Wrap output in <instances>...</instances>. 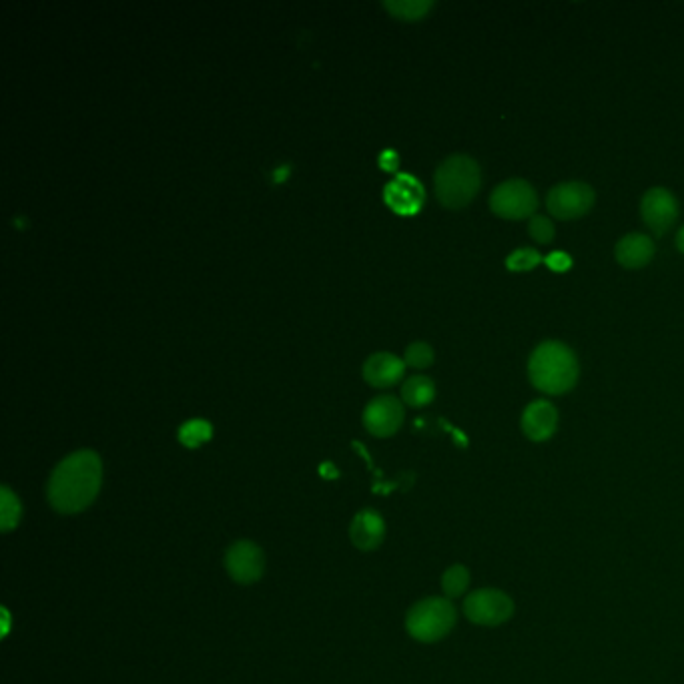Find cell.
Segmentation results:
<instances>
[{"mask_svg": "<svg viewBox=\"0 0 684 684\" xmlns=\"http://www.w3.org/2000/svg\"><path fill=\"white\" fill-rule=\"evenodd\" d=\"M103 484L101 458L91 450H81L65 458L49 480V502L61 514H79L99 496Z\"/></svg>", "mask_w": 684, "mask_h": 684, "instance_id": "obj_1", "label": "cell"}, {"mask_svg": "<svg viewBox=\"0 0 684 684\" xmlns=\"http://www.w3.org/2000/svg\"><path fill=\"white\" fill-rule=\"evenodd\" d=\"M578 360L562 341L548 339L528 360V378L536 390L548 396H562L578 382Z\"/></svg>", "mask_w": 684, "mask_h": 684, "instance_id": "obj_2", "label": "cell"}, {"mask_svg": "<svg viewBox=\"0 0 684 684\" xmlns=\"http://www.w3.org/2000/svg\"><path fill=\"white\" fill-rule=\"evenodd\" d=\"M434 185L438 201L446 209H464L480 191V165L468 155H452L438 167Z\"/></svg>", "mask_w": 684, "mask_h": 684, "instance_id": "obj_3", "label": "cell"}, {"mask_svg": "<svg viewBox=\"0 0 684 684\" xmlns=\"http://www.w3.org/2000/svg\"><path fill=\"white\" fill-rule=\"evenodd\" d=\"M458 612L448 598H424L414 604L406 618V628L420 642H438L456 626Z\"/></svg>", "mask_w": 684, "mask_h": 684, "instance_id": "obj_4", "label": "cell"}, {"mask_svg": "<svg viewBox=\"0 0 684 684\" xmlns=\"http://www.w3.org/2000/svg\"><path fill=\"white\" fill-rule=\"evenodd\" d=\"M490 209L502 219L534 217L538 209V195L524 179H508L500 183L490 195Z\"/></svg>", "mask_w": 684, "mask_h": 684, "instance_id": "obj_5", "label": "cell"}, {"mask_svg": "<svg viewBox=\"0 0 684 684\" xmlns=\"http://www.w3.org/2000/svg\"><path fill=\"white\" fill-rule=\"evenodd\" d=\"M464 614L478 626H500L514 614V600L498 588H480L464 600Z\"/></svg>", "mask_w": 684, "mask_h": 684, "instance_id": "obj_6", "label": "cell"}, {"mask_svg": "<svg viewBox=\"0 0 684 684\" xmlns=\"http://www.w3.org/2000/svg\"><path fill=\"white\" fill-rule=\"evenodd\" d=\"M594 201H596V195L590 185L582 181H568L550 189L546 197V207L556 219L570 221V219H580L586 213H590V209L594 207Z\"/></svg>", "mask_w": 684, "mask_h": 684, "instance_id": "obj_7", "label": "cell"}, {"mask_svg": "<svg viewBox=\"0 0 684 684\" xmlns=\"http://www.w3.org/2000/svg\"><path fill=\"white\" fill-rule=\"evenodd\" d=\"M640 215L654 235H664L678 219V201L664 187H652L640 201Z\"/></svg>", "mask_w": 684, "mask_h": 684, "instance_id": "obj_8", "label": "cell"}, {"mask_svg": "<svg viewBox=\"0 0 684 684\" xmlns=\"http://www.w3.org/2000/svg\"><path fill=\"white\" fill-rule=\"evenodd\" d=\"M225 568L235 582L253 584L263 576L265 570L263 550L249 540H239L227 550Z\"/></svg>", "mask_w": 684, "mask_h": 684, "instance_id": "obj_9", "label": "cell"}, {"mask_svg": "<svg viewBox=\"0 0 684 684\" xmlns=\"http://www.w3.org/2000/svg\"><path fill=\"white\" fill-rule=\"evenodd\" d=\"M404 406L394 396H380L366 406L364 426L370 434L378 438L394 436L404 424Z\"/></svg>", "mask_w": 684, "mask_h": 684, "instance_id": "obj_10", "label": "cell"}, {"mask_svg": "<svg viewBox=\"0 0 684 684\" xmlns=\"http://www.w3.org/2000/svg\"><path fill=\"white\" fill-rule=\"evenodd\" d=\"M386 203L400 215H414L422 209L426 193L422 183L408 173L396 175L384 189Z\"/></svg>", "mask_w": 684, "mask_h": 684, "instance_id": "obj_11", "label": "cell"}, {"mask_svg": "<svg viewBox=\"0 0 684 684\" xmlns=\"http://www.w3.org/2000/svg\"><path fill=\"white\" fill-rule=\"evenodd\" d=\"M522 432L532 442H546L556 434L558 428V410L546 402L536 400L526 406L522 420H520Z\"/></svg>", "mask_w": 684, "mask_h": 684, "instance_id": "obj_12", "label": "cell"}, {"mask_svg": "<svg viewBox=\"0 0 684 684\" xmlns=\"http://www.w3.org/2000/svg\"><path fill=\"white\" fill-rule=\"evenodd\" d=\"M352 544L362 552L376 550L386 538V522L376 510H362L350 526Z\"/></svg>", "mask_w": 684, "mask_h": 684, "instance_id": "obj_13", "label": "cell"}, {"mask_svg": "<svg viewBox=\"0 0 684 684\" xmlns=\"http://www.w3.org/2000/svg\"><path fill=\"white\" fill-rule=\"evenodd\" d=\"M404 370H406V362H402L394 354L380 352L366 360L364 378L374 388H392L402 380Z\"/></svg>", "mask_w": 684, "mask_h": 684, "instance_id": "obj_14", "label": "cell"}, {"mask_svg": "<svg viewBox=\"0 0 684 684\" xmlns=\"http://www.w3.org/2000/svg\"><path fill=\"white\" fill-rule=\"evenodd\" d=\"M654 241L644 233L624 235L614 249L616 261L626 269H642L654 257Z\"/></svg>", "mask_w": 684, "mask_h": 684, "instance_id": "obj_15", "label": "cell"}, {"mask_svg": "<svg viewBox=\"0 0 684 684\" xmlns=\"http://www.w3.org/2000/svg\"><path fill=\"white\" fill-rule=\"evenodd\" d=\"M436 398V386L426 376H412L402 386V400L412 408H424Z\"/></svg>", "mask_w": 684, "mask_h": 684, "instance_id": "obj_16", "label": "cell"}, {"mask_svg": "<svg viewBox=\"0 0 684 684\" xmlns=\"http://www.w3.org/2000/svg\"><path fill=\"white\" fill-rule=\"evenodd\" d=\"M23 514L21 500L11 492V488H0V530L11 532L19 526Z\"/></svg>", "mask_w": 684, "mask_h": 684, "instance_id": "obj_17", "label": "cell"}, {"mask_svg": "<svg viewBox=\"0 0 684 684\" xmlns=\"http://www.w3.org/2000/svg\"><path fill=\"white\" fill-rule=\"evenodd\" d=\"M434 7L432 0H390L386 3V9L404 21H420L424 19L430 9Z\"/></svg>", "mask_w": 684, "mask_h": 684, "instance_id": "obj_18", "label": "cell"}, {"mask_svg": "<svg viewBox=\"0 0 684 684\" xmlns=\"http://www.w3.org/2000/svg\"><path fill=\"white\" fill-rule=\"evenodd\" d=\"M470 580H472V576H470V570L466 566H462V564L450 566L442 576V590H444L446 598L452 600V598L462 596L468 590Z\"/></svg>", "mask_w": 684, "mask_h": 684, "instance_id": "obj_19", "label": "cell"}, {"mask_svg": "<svg viewBox=\"0 0 684 684\" xmlns=\"http://www.w3.org/2000/svg\"><path fill=\"white\" fill-rule=\"evenodd\" d=\"M211 434H213V428H211L209 422H205V420H191V422L181 426L179 440L187 448H199L201 444L211 440Z\"/></svg>", "mask_w": 684, "mask_h": 684, "instance_id": "obj_20", "label": "cell"}, {"mask_svg": "<svg viewBox=\"0 0 684 684\" xmlns=\"http://www.w3.org/2000/svg\"><path fill=\"white\" fill-rule=\"evenodd\" d=\"M540 261H542V255H540L536 249H532V247H522V249H516V251H512V253L508 255L506 267H508L510 271L520 273V271H530V269H534Z\"/></svg>", "mask_w": 684, "mask_h": 684, "instance_id": "obj_21", "label": "cell"}, {"mask_svg": "<svg viewBox=\"0 0 684 684\" xmlns=\"http://www.w3.org/2000/svg\"><path fill=\"white\" fill-rule=\"evenodd\" d=\"M406 364L416 370L430 368L434 364V350L424 344V341H416V344L406 350Z\"/></svg>", "mask_w": 684, "mask_h": 684, "instance_id": "obj_22", "label": "cell"}, {"mask_svg": "<svg viewBox=\"0 0 684 684\" xmlns=\"http://www.w3.org/2000/svg\"><path fill=\"white\" fill-rule=\"evenodd\" d=\"M528 233H530V237H532L534 241H538V243H542V245H548V243L554 239L556 229H554V223H552L548 217H544V215H534V217L530 219V223H528Z\"/></svg>", "mask_w": 684, "mask_h": 684, "instance_id": "obj_23", "label": "cell"}, {"mask_svg": "<svg viewBox=\"0 0 684 684\" xmlns=\"http://www.w3.org/2000/svg\"><path fill=\"white\" fill-rule=\"evenodd\" d=\"M544 261L552 271H558V273H564L572 267V257L566 251H554Z\"/></svg>", "mask_w": 684, "mask_h": 684, "instance_id": "obj_24", "label": "cell"}, {"mask_svg": "<svg viewBox=\"0 0 684 684\" xmlns=\"http://www.w3.org/2000/svg\"><path fill=\"white\" fill-rule=\"evenodd\" d=\"M382 167L388 169V171L396 169V167H398V155H396L394 151H386V153L382 155Z\"/></svg>", "mask_w": 684, "mask_h": 684, "instance_id": "obj_25", "label": "cell"}, {"mask_svg": "<svg viewBox=\"0 0 684 684\" xmlns=\"http://www.w3.org/2000/svg\"><path fill=\"white\" fill-rule=\"evenodd\" d=\"M676 247H678V251L684 255V227L678 231V235H676Z\"/></svg>", "mask_w": 684, "mask_h": 684, "instance_id": "obj_26", "label": "cell"}]
</instances>
